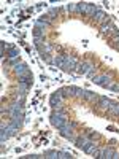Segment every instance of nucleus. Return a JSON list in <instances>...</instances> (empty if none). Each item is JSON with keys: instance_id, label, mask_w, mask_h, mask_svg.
I'll return each instance as SVG.
<instances>
[{"instance_id": "f257e3e1", "label": "nucleus", "mask_w": 119, "mask_h": 159, "mask_svg": "<svg viewBox=\"0 0 119 159\" xmlns=\"http://www.w3.org/2000/svg\"><path fill=\"white\" fill-rule=\"evenodd\" d=\"M78 10H79V13H83V15H86L89 18H94L95 13L99 11V7L97 5H92V3L81 2V3H78Z\"/></svg>"}, {"instance_id": "f03ea898", "label": "nucleus", "mask_w": 119, "mask_h": 159, "mask_svg": "<svg viewBox=\"0 0 119 159\" xmlns=\"http://www.w3.org/2000/svg\"><path fill=\"white\" fill-rule=\"evenodd\" d=\"M92 81H94L95 84H99V86H103V88H107V89H108L110 83L113 81V76H111V75H107V73H103V75H97V76H94V78H92Z\"/></svg>"}, {"instance_id": "7ed1b4c3", "label": "nucleus", "mask_w": 119, "mask_h": 159, "mask_svg": "<svg viewBox=\"0 0 119 159\" xmlns=\"http://www.w3.org/2000/svg\"><path fill=\"white\" fill-rule=\"evenodd\" d=\"M92 142H94V140H92L89 135H79L78 139H75V145H76V148L83 150V151L87 148V145H90Z\"/></svg>"}, {"instance_id": "20e7f679", "label": "nucleus", "mask_w": 119, "mask_h": 159, "mask_svg": "<svg viewBox=\"0 0 119 159\" xmlns=\"http://www.w3.org/2000/svg\"><path fill=\"white\" fill-rule=\"evenodd\" d=\"M67 121H68V116H54V115L49 116V123L54 126L56 129H60Z\"/></svg>"}, {"instance_id": "39448f33", "label": "nucleus", "mask_w": 119, "mask_h": 159, "mask_svg": "<svg viewBox=\"0 0 119 159\" xmlns=\"http://www.w3.org/2000/svg\"><path fill=\"white\" fill-rule=\"evenodd\" d=\"M76 67H78V73L79 75H87L89 72L95 70V67H94V64H92V62H81V64H78Z\"/></svg>"}, {"instance_id": "423d86ee", "label": "nucleus", "mask_w": 119, "mask_h": 159, "mask_svg": "<svg viewBox=\"0 0 119 159\" xmlns=\"http://www.w3.org/2000/svg\"><path fill=\"white\" fill-rule=\"evenodd\" d=\"M110 103H111V100H110L108 97H100V100H99V103H97V107H99V110H102V111H108Z\"/></svg>"}, {"instance_id": "0eeeda50", "label": "nucleus", "mask_w": 119, "mask_h": 159, "mask_svg": "<svg viewBox=\"0 0 119 159\" xmlns=\"http://www.w3.org/2000/svg\"><path fill=\"white\" fill-rule=\"evenodd\" d=\"M100 97H102V96H97L95 92H90V91H86V96H84V99H86L87 102L94 103V105H97V103H99Z\"/></svg>"}, {"instance_id": "6e6552de", "label": "nucleus", "mask_w": 119, "mask_h": 159, "mask_svg": "<svg viewBox=\"0 0 119 159\" xmlns=\"http://www.w3.org/2000/svg\"><path fill=\"white\" fill-rule=\"evenodd\" d=\"M113 156H114V150H113V147H107V148H103V150H102L100 159H113Z\"/></svg>"}, {"instance_id": "1a4fd4ad", "label": "nucleus", "mask_w": 119, "mask_h": 159, "mask_svg": "<svg viewBox=\"0 0 119 159\" xmlns=\"http://www.w3.org/2000/svg\"><path fill=\"white\" fill-rule=\"evenodd\" d=\"M72 89H73V97H78V99H84V96H86V91H84V89L78 88V86H72Z\"/></svg>"}, {"instance_id": "9d476101", "label": "nucleus", "mask_w": 119, "mask_h": 159, "mask_svg": "<svg viewBox=\"0 0 119 159\" xmlns=\"http://www.w3.org/2000/svg\"><path fill=\"white\" fill-rule=\"evenodd\" d=\"M35 27L45 30V29H49V27H51V24L46 22V21H42V19H37V21H35Z\"/></svg>"}, {"instance_id": "9b49d317", "label": "nucleus", "mask_w": 119, "mask_h": 159, "mask_svg": "<svg viewBox=\"0 0 119 159\" xmlns=\"http://www.w3.org/2000/svg\"><path fill=\"white\" fill-rule=\"evenodd\" d=\"M43 156H45L46 159H59V151H56V150H48V151L43 153Z\"/></svg>"}, {"instance_id": "f8f14e48", "label": "nucleus", "mask_w": 119, "mask_h": 159, "mask_svg": "<svg viewBox=\"0 0 119 159\" xmlns=\"http://www.w3.org/2000/svg\"><path fill=\"white\" fill-rule=\"evenodd\" d=\"M108 113H111V115H117V116H119V103H117V102H113V100H111L110 108H108Z\"/></svg>"}, {"instance_id": "ddd939ff", "label": "nucleus", "mask_w": 119, "mask_h": 159, "mask_svg": "<svg viewBox=\"0 0 119 159\" xmlns=\"http://www.w3.org/2000/svg\"><path fill=\"white\" fill-rule=\"evenodd\" d=\"M8 57H10V59H19V51H18L15 46H11V48L8 49Z\"/></svg>"}, {"instance_id": "4468645a", "label": "nucleus", "mask_w": 119, "mask_h": 159, "mask_svg": "<svg viewBox=\"0 0 119 159\" xmlns=\"http://www.w3.org/2000/svg\"><path fill=\"white\" fill-rule=\"evenodd\" d=\"M29 84H25V83H18V92H21V94H27V91H29Z\"/></svg>"}, {"instance_id": "2eb2a0df", "label": "nucleus", "mask_w": 119, "mask_h": 159, "mask_svg": "<svg viewBox=\"0 0 119 159\" xmlns=\"http://www.w3.org/2000/svg\"><path fill=\"white\" fill-rule=\"evenodd\" d=\"M62 92H64V96H65V97H73V89H72V86L62 88Z\"/></svg>"}, {"instance_id": "dca6fc26", "label": "nucleus", "mask_w": 119, "mask_h": 159, "mask_svg": "<svg viewBox=\"0 0 119 159\" xmlns=\"http://www.w3.org/2000/svg\"><path fill=\"white\" fill-rule=\"evenodd\" d=\"M95 150H97V143H94V142H92L90 145H87V148H86L84 151H86L87 154H92V153H94Z\"/></svg>"}, {"instance_id": "f3484780", "label": "nucleus", "mask_w": 119, "mask_h": 159, "mask_svg": "<svg viewBox=\"0 0 119 159\" xmlns=\"http://www.w3.org/2000/svg\"><path fill=\"white\" fill-rule=\"evenodd\" d=\"M72 153L68 151H59V159H72Z\"/></svg>"}, {"instance_id": "a211bd4d", "label": "nucleus", "mask_w": 119, "mask_h": 159, "mask_svg": "<svg viewBox=\"0 0 119 159\" xmlns=\"http://www.w3.org/2000/svg\"><path fill=\"white\" fill-rule=\"evenodd\" d=\"M43 35H45V30H42V29H33V37L35 38H43Z\"/></svg>"}, {"instance_id": "6ab92c4d", "label": "nucleus", "mask_w": 119, "mask_h": 159, "mask_svg": "<svg viewBox=\"0 0 119 159\" xmlns=\"http://www.w3.org/2000/svg\"><path fill=\"white\" fill-rule=\"evenodd\" d=\"M67 8H68V11H72V13H79L78 3H70V5H67Z\"/></svg>"}, {"instance_id": "aec40b11", "label": "nucleus", "mask_w": 119, "mask_h": 159, "mask_svg": "<svg viewBox=\"0 0 119 159\" xmlns=\"http://www.w3.org/2000/svg\"><path fill=\"white\" fill-rule=\"evenodd\" d=\"M43 57H45V61L48 64H54V57H52L51 54H43Z\"/></svg>"}, {"instance_id": "412c9836", "label": "nucleus", "mask_w": 119, "mask_h": 159, "mask_svg": "<svg viewBox=\"0 0 119 159\" xmlns=\"http://www.w3.org/2000/svg\"><path fill=\"white\" fill-rule=\"evenodd\" d=\"M57 100H59V99H57V96H56V94H51V97H49V105L52 107V105H54Z\"/></svg>"}, {"instance_id": "4be33fe9", "label": "nucleus", "mask_w": 119, "mask_h": 159, "mask_svg": "<svg viewBox=\"0 0 119 159\" xmlns=\"http://www.w3.org/2000/svg\"><path fill=\"white\" fill-rule=\"evenodd\" d=\"M87 135L92 139V137H94V139H99L100 137V134H99V132H94V130H87Z\"/></svg>"}, {"instance_id": "5701e85b", "label": "nucleus", "mask_w": 119, "mask_h": 159, "mask_svg": "<svg viewBox=\"0 0 119 159\" xmlns=\"http://www.w3.org/2000/svg\"><path fill=\"white\" fill-rule=\"evenodd\" d=\"M40 157H45V156H40V154H30V156H22V159H40Z\"/></svg>"}, {"instance_id": "b1692460", "label": "nucleus", "mask_w": 119, "mask_h": 159, "mask_svg": "<svg viewBox=\"0 0 119 159\" xmlns=\"http://www.w3.org/2000/svg\"><path fill=\"white\" fill-rule=\"evenodd\" d=\"M113 91H116V92H119V83H116V84H114V88H113Z\"/></svg>"}]
</instances>
